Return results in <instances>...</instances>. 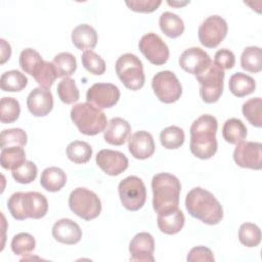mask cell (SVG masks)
<instances>
[{
  "instance_id": "47",
  "label": "cell",
  "mask_w": 262,
  "mask_h": 262,
  "mask_svg": "<svg viewBox=\"0 0 262 262\" xmlns=\"http://www.w3.org/2000/svg\"><path fill=\"white\" fill-rule=\"evenodd\" d=\"M0 43H1V60H0V63L3 64L6 60H8L10 58L11 47H10L9 43H7L4 39H1Z\"/></svg>"
},
{
  "instance_id": "37",
  "label": "cell",
  "mask_w": 262,
  "mask_h": 262,
  "mask_svg": "<svg viewBox=\"0 0 262 262\" xmlns=\"http://www.w3.org/2000/svg\"><path fill=\"white\" fill-rule=\"evenodd\" d=\"M27 133L20 128L5 129L0 134V147L6 148L10 146H25L27 144Z\"/></svg>"
},
{
  "instance_id": "48",
  "label": "cell",
  "mask_w": 262,
  "mask_h": 262,
  "mask_svg": "<svg viewBox=\"0 0 262 262\" xmlns=\"http://www.w3.org/2000/svg\"><path fill=\"white\" fill-rule=\"evenodd\" d=\"M167 3L169 4V5H171V6H184V5H186V4H188L189 3V1H185V2H175V1H167Z\"/></svg>"
},
{
  "instance_id": "27",
  "label": "cell",
  "mask_w": 262,
  "mask_h": 262,
  "mask_svg": "<svg viewBox=\"0 0 262 262\" xmlns=\"http://www.w3.org/2000/svg\"><path fill=\"white\" fill-rule=\"evenodd\" d=\"M222 136L226 142L236 144L246 138L247 127L242 120L230 118L226 120L222 127Z\"/></svg>"
},
{
  "instance_id": "33",
  "label": "cell",
  "mask_w": 262,
  "mask_h": 262,
  "mask_svg": "<svg viewBox=\"0 0 262 262\" xmlns=\"http://www.w3.org/2000/svg\"><path fill=\"white\" fill-rule=\"evenodd\" d=\"M32 77L36 80L40 87L49 90L57 78V75L53 63L43 59L33 73Z\"/></svg>"
},
{
  "instance_id": "8",
  "label": "cell",
  "mask_w": 262,
  "mask_h": 262,
  "mask_svg": "<svg viewBox=\"0 0 262 262\" xmlns=\"http://www.w3.org/2000/svg\"><path fill=\"white\" fill-rule=\"evenodd\" d=\"M224 70L217 66L214 61L195 78L201 85L200 94L203 101L206 103L216 102L223 92Z\"/></svg>"
},
{
  "instance_id": "5",
  "label": "cell",
  "mask_w": 262,
  "mask_h": 262,
  "mask_svg": "<svg viewBox=\"0 0 262 262\" xmlns=\"http://www.w3.org/2000/svg\"><path fill=\"white\" fill-rule=\"evenodd\" d=\"M71 119L79 131L88 136L104 131L107 123L105 114L89 102L75 104L71 110Z\"/></svg>"
},
{
  "instance_id": "35",
  "label": "cell",
  "mask_w": 262,
  "mask_h": 262,
  "mask_svg": "<svg viewBox=\"0 0 262 262\" xmlns=\"http://www.w3.org/2000/svg\"><path fill=\"white\" fill-rule=\"evenodd\" d=\"M262 99L261 97H254L247 100L242 107L243 115L254 127L260 128L262 126Z\"/></svg>"
},
{
  "instance_id": "25",
  "label": "cell",
  "mask_w": 262,
  "mask_h": 262,
  "mask_svg": "<svg viewBox=\"0 0 262 262\" xmlns=\"http://www.w3.org/2000/svg\"><path fill=\"white\" fill-rule=\"evenodd\" d=\"M230 92L236 97H244L255 91L256 83L255 80L244 73H234L228 82Z\"/></svg>"
},
{
  "instance_id": "32",
  "label": "cell",
  "mask_w": 262,
  "mask_h": 262,
  "mask_svg": "<svg viewBox=\"0 0 262 262\" xmlns=\"http://www.w3.org/2000/svg\"><path fill=\"white\" fill-rule=\"evenodd\" d=\"M67 156L75 164H85L91 159L92 147L85 141L74 140L67 146Z\"/></svg>"
},
{
  "instance_id": "41",
  "label": "cell",
  "mask_w": 262,
  "mask_h": 262,
  "mask_svg": "<svg viewBox=\"0 0 262 262\" xmlns=\"http://www.w3.org/2000/svg\"><path fill=\"white\" fill-rule=\"evenodd\" d=\"M83 67L91 74L99 76L105 72V61L92 50L84 51L81 56Z\"/></svg>"
},
{
  "instance_id": "6",
  "label": "cell",
  "mask_w": 262,
  "mask_h": 262,
  "mask_svg": "<svg viewBox=\"0 0 262 262\" xmlns=\"http://www.w3.org/2000/svg\"><path fill=\"white\" fill-rule=\"evenodd\" d=\"M116 73L124 86L130 90H138L144 85L143 64L135 54L121 55L116 61Z\"/></svg>"
},
{
  "instance_id": "12",
  "label": "cell",
  "mask_w": 262,
  "mask_h": 262,
  "mask_svg": "<svg viewBox=\"0 0 262 262\" xmlns=\"http://www.w3.org/2000/svg\"><path fill=\"white\" fill-rule=\"evenodd\" d=\"M140 52L156 66H162L169 58V48L163 39L155 34L147 33L143 35L138 44Z\"/></svg>"
},
{
  "instance_id": "4",
  "label": "cell",
  "mask_w": 262,
  "mask_h": 262,
  "mask_svg": "<svg viewBox=\"0 0 262 262\" xmlns=\"http://www.w3.org/2000/svg\"><path fill=\"white\" fill-rule=\"evenodd\" d=\"M152 207L159 213L177 208L181 184L178 178L169 173H158L151 179Z\"/></svg>"
},
{
  "instance_id": "3",
  "label": "cell",
  "mask_w": 262,
  "mask_h": 262,
  "mask_svg": "<svg viewBox=\"0 0 262 262\" xmlns=\"http://www.w3.org/2000/svg\"><path fill=\"white\" fill-rule=\"evenodd\" d=\"M7 208L16 220L27 218L40 219L48 211V202L45 195L37 191L14 192L7 201Z\"/></svg>"
},
{
  "instance_id": "26",
  "label": "cell",
  "mask_w": 262,
  "mask_h": 262,
  "mask_svg": "<svg viewBox=\"0 0 262 262\" xmlns=\"http://www.w3.org/2000/svg\"><path fill=\"white\" fill-rule=\"evenodd\" d=\"M159 25L161 31L170 38H177L184 31V24L181 17L170 11H165L161 14Z\"/></svg>"
},
{
  "instance_id": "46",
  "label": "cell",
  "mask_w": 262,
  "mask_h": 262,
  "mask_svg": "<svg viewBox=\"0 0 262 262\" xmlns=\"http://www.w3.org/2000/svg\"><path fill=\"white\" fill-rule=\"evenodd\" d=\"M186 260L188 262H195V261H206V262H214V256L212 251L204 246H199L192 248L188 255Z\"/></svg>"
},
{
  "instance_id": "23",
  "label": "cell",
  "mask_w": 262,
  "mask_h": 262,
  "mask_svg": "<svg viewBox=\"0 0 262 262\" xmlns=\"http://www.w3.org/2000/svg\"><path fill=\"white\" fill-rule=\"evenodd\" d=\"M97 33L95 29L87 24L77 26L72 32V42L80 50H91L97 44Z\"/></svg>"
},
{
  "instance_id": "13",
  "label": "cell",
  "mask_w": 262,
  "mask_h": 262,
  "mask_svg": "<svg viewBox=\"0 0 262 262\" xmlns=\"http://www.w3.org/2000/svg\"><path fill=\"white\" fill-rule=\"evenodd\" d=\"M235 164L242 168L260 170L262 168V144L256 141H241L233 151Z\"/></svg>"
},
{
  "instance_id": "43",
  "label": "cell",
  "mask_w": 262,
  "mask_h": 262,
  "mask_svg": "<svg viewBox=\"0 0 262 262\" xmlns=\"http://www.w3.org/2000/svg\"><path fill=\"white\" fill-rule=\"evenodd\" d=\"M37 166L32 161H26L20 166L12 170L13 179L21 184H28L37 177Z\"/></svg>"
},
{
  "instance_id": "39",
  "label": "cell",
  "mask_w": 262,
  "mask_h": 262,
  "mask_svg": "<svg viewBox=\"0 0 262 262\" xmlns=\"http://www.w3.org/2000/svg\"><path fill=\"white\" fill-rule=\"evenodd\" d=\"M57 95L66 104H72L78 101L80 92L75 80L71 78H63L57 85Z\"/></svg>"
},
{
  "instance_id": "17",
  "label": "cell",
  "mask_w": 262,
  "mask_h": 262,
  "mask_svg": "<svg viewBox=\"0 0 262 262\" xmlns=\"http://www.w3.org/2000/svg\"><path fill=\"white\" fill-rule=\"evenodd\" d=\"M155 250V241L150 233L139 232L130 242L129 252L131 261H144L152 262Z\"/></svg>"
},
{
  "instance_id": "10",
  "label": "cell",
  "mask_w": 262,
  "mask_h": 262,
  "mask_svg": "<svg viewBox=\"0 0 262 262\" xmlns=\"http://www.w3.org/2000/svg\"><path fill=\"white\" fill-rule=\"evenodd\" d=\"M151 87L156 96L164 103H173L182 94L181 84L177 76L171 71L157 73L152 78Z\"/></svg>"
},
{
  "instance_id": "1",
  "label": "cell",
  "mask_w": 262,
  "mask_h": 262,
  "mask_svg": "<svg viewBox=\"0 0 262 262\" xmlns=\"http://www.w3.org/2000/svg\"><path fill=\"white\" fill-rule=\"evenodd\" d=\"M218 122L211 115H202L190 126L189 148L193 156L202 160L212 158L217 151L216 132Z\"/></svg>"
},
{
  "instance_id": "9",
  "label": "cell",
  "mask_w": 262,
  "mask_h": 262,
  "mask_svg": "<svg viewBox=\"0 0 262 262\" xmlns=\"http://www.w3.org/2000/svg\"><path fill=\"white\" fill-rule=\"evenodd\" d=\"M119 196L123 207L129 211H138L146 200V189L143 181L137 176L124 178L118 186Z\"/></svg>"
},
{
  "instance_id": "31",
  "label": "cell",
  "mask_w": 262,
  "mask_h": 262,
  "mask_svg": "<svg viewBox=\"0 0 262 262\" xmlns=\"http://www.w3.org/2000/svg\"><path fill=\"white\" fill-rule=\"evenodd\" d=\"M52 63L54 66L57 78H70L76 69L77 61L75 56L70 52H60L54 56Z\"/></svg>"
},
{
  "instance_id": "21",
  "label": "cell",
  "mask_w": 262,
  "mask_h": 262,
  "mask_svg": "<svg viewBox=\"0 0 262 262\" xmlns=\"http://www.w3.org/2000/svg\"><path fill=\"white\" fill-rule=\"evenodd\" d=\"M184 215L178 207L158 213V227L165 234L178 233L184 226Z\"/></svg>"
},
{
  "instance_id": "29",
  "label": "cell",
  "mask_w": 262,
  "mask_h": 262,
  "mask_svg": "<svg viewBox=\"0 0 262 262\" xmlns=\"http://www.w3.org/2000/svg\"><path fill=\"white\" fill-rule=\"evenodd\" d=\"M242 68L250 73H259L262 70V51L258 46L246 47L241 56Z\"/></svg>"
},
{
  "instance_id": "2",
  "label": "cell",
  "mask_w": 262,
  "mask_h": 262,
  "mask_svg": "<svg viewBox=\"0 0 262 262\" xmlns=\"http://www.w3.org/2000/svg\"><path fill=\"white\" fill-rule=\"evenodd\" d=\"M185 208L190 216L209 225H216L223 218L219 201L213 193L201 187H194L187 193Z\"/></svg>"
},
{
  "instance_id": "18",
  "label": "cell",
  "mask_w": 262,
  "mask_h": 262,
  "mask_svg": "<svg viewBox=\"0 0 262 262\" xmlns=\"http://www.w3.org/2000/svg\"><path fill=\"white\" fill-rule=\"evenodd\" d=\"M27 106L29 112L35 117L48 115L53 107V96L50 90L42 87L34 88L28 95Z\"/></svg>"
},
{
  "instance_id": "16",
  "label": "cell",
  "mask_w": 262,
  "mask_h": 262,
  "mask_svg": "<svg viewBox=\"0 0 262 262\" xmlns=\"http://www.w3.org/2000/svg\"><path fill=\"white\" fill-rule=\"evenodd\" d=\"M96 164L107 175L117 176L128 168V159L121 151L101 149L96 155Z\"/></svg>"
},
{
  "instance_id": "15",
  "label": "cell",
  "mask_w": 262,
  "mask_h": 262,
  "mask_svg": "<svg viewBox=\"0 0 262 262\" xmlns=\"http://www.w3.org/2000/svg\"><path fill=\"white\" fill-rule=\"evenodd\" d=\"M212 60L209 54L200 47H190L185 49L179 57V66L181 69L194 76L202 74Z\"/></svg>"
},
{
  "instance_id": "36",
  "label": "cell",
  "mask_w": 262,
  "mask_h": 262,
  "mask_svg": "<svg viewBox=\"0 0 262 262\" xmlns=\"http://www.w3.org/2000/svg\"><path fill=\"white\" fill-rule=\"evenodd\" d=\"M20 114L19 102L13 97H3L0 101V121L3 124L15 122Z\"/></svg>"
},
{
  "instance_id": "24",
  "label": "cell",
  "mask_w": 262,
  "mask_h": 262,
  "mask_svg": "<svg viewBox=\"0 0 262 262\" xmlns=\"http://www.w3.org/2000/svg\"><path fill=\"white\" fill-rule=\"evenodd\" d=\"M67 183V175L58 167H48L43 170L40 178V184L47 191L55 192L60 190Z\"/></svg>"
},
{
  "instance_id": "7",
  "label": "cell",
  "mask_w": 262,
  "mask_h": 262,
  "mask_svg": "<svg viewBox=\"0 0 262 262\" xmlns=\"http://www.w3.org/2000/svg\"><path fill=\"white\" fill-rule=\"evenodd\" d=\"M69 207L80 218L90 221L101 212V202L97 194L85 187L74 189L69 196Z\"/></svg>"
},
{
  "instance_id": "44",
  "label": "cell",
  "mask_w": 262,
  "mask_h": 262,
  "mask_svg": "<svg viewBox=\"0 0 262 262\" xmlns=\"http://www.w3.org/2000/svg\"><path fill=\"white\" fill-rule=\"evenodd\" d=\"M126 5L135 12L149 13L158 9L161 5V0H131L126 1Z\"/></svg>"
},
{
  "instance_id": "20",
  "label": "cell",
  "mask_w": 262,
  "mask_h": 262,
  "mask_svg": "<svg viewBox=\"0 0 262 262\" xmlns=\"http://www.w3.org/2000/svg\"><path fill=\"white\" fill-rule=\"evenodd\" d=\"M52 235L55 241L64 245H75L82 237L80 226L69 218L57 220L52 227Z\"/></svg>"
},
{
  "instance_id": "45",
  "label": "cell",
  "mask_w": 262,
  "mask_h": 262,
  "mask_svg": "<svg viewBox=\"0 0 262 262\" xmlns=\"http://www.w3.org/2000/svg\"><path fill=\"white\" fill-rule=\"evenodd\" d=\"M214 62L222 70H230L235 63V56L229 49L223 48L215 53Z\"/></svg>"
},
{
  "instance_id": "40",
  "label": "cell",
  "mask_w": 262,
  "mask_h": 262,
  "mask_svg": "<svg viewBox=\"0 0 262 262\" xmlns=\"http://www.w3.org/2000/svg\"><path fill=\"white\" fill-rule=\"evenodd\" d=\"M36 241L28 232H20L13 236L11 241V250L15 255L27 256L34 251Z\"/></svg>"
},
{
  "instance_id": "38",
  "label": "cell",
  "mask_w": 262,
  "mask_h": 262,
  "mask_svg": "<svg viewBox=\"0 0 262 262\" xmlns=\"http://www.w3.org/2000/svg\"><path fill=\"white\" fill-rule=\"evenodd\" d=\"M238 239L248 248L257 247L261 242L260 228L254 223H243L238 229Z\"/></svg>"
},
{
  "instance_id": "28",
  "label": "cell",
  "mask_w": 262,
  "mask_h": 262,
  "mask_svg": "<svg viewBox=\"0 0 262 262\" xmlns=\"http://www.w3.org/2000/svg\"><path fill=\"white\" fill-rule=\"evenodd\" d=\"M28 84V78L17 70H10L1 75L0 87L3 91H21Z\"/></svg>"
},
{
  "instance_id": "34",
  "label": "cell",
  "mask_w": 262,
  "mask_h": 262,
  "mask_svg": "<svg viewBox=\"0 0 262 262\" xmlns=\"http://www.w3.org/2000/svg\"><path fill=\"white\" fill-rule=\"evenodd\" d=\"M184 138V131L177 126L166 127L160 134L161 144L167 149L179 148L183 144Z\"/></svg>"
},
{
  "instance_id": "14",
  "label": "cell",
  "mask_w": 262,
  "mask_h": 262,
  "mask_svg": "<svg viewBox=\"0 0 262 262\" xmlns=\"http://www.w3.org/2000/svg\"><path fill=\"white\" fill-rule=\"evenodd\" d=\"M119 98L120 90L112 83H95L86 93L87 101L99 110L114 106Z\"/></svg>"
},
{
  "instance_id": "42",
  "label": "cell",
  "mask_w": 262,
  "mask_h": 262,
  "mask_svg": "<svg viewBox=\"0 0 262 262\" xmlns=\"http://www.w3.org/2000/svg\"><path fill=\"white\" fill-rule=\"evenodd\" d=\"M42 60L43 58L39 52L32 48H26L19 54V66L21 70L31 76L37 67L42 62Z\"/></svg>"
},
{
  "instance_id": "19",
  "label": "cell",
  "mask_w": 262,
  "mask_h": 262,
  "mask_svg": "<svg viewBox=\"0 0 262 262\" xmlns=\"http://www.w3.org/2000/svg\"><path fill=\"white\" fill-rule=\"evenodd\" d=\"M155 141L152 135L147 131H137L128 139L130 154L138 160H145L155 152Z\"/></svg>"
},
{
  "instance_id": "11",
  "label": "cell",
  "mask_w": 262,
  "mask_h": 262,
  "mask_svg": "<svg viewBox=\"0 0 262 262\" xmlns=\"http://www.w3.org/2000/svg\"><path fill=\"white\" fill-rule=\"evenodd\" d=\"M227 31V23L223 17L210 15L200 25L198 35L202 45L207 48H215L226 37Z\"/></svg>"
},
{
  "instance_id": "30",
  "label": "cell",
  "mask_w": 262,
  "mask_h": 262,
  "mask_svg": "<svg viewBox=\"0 0 262 262\" xmlns=\"http://www.w3.org/2000/svg\"><path fill=\"white\" fill-rule=\"evenodd\" d=\"M26 161V152L21 146H10L1 150L0 163L6 170L12 171Z\"/></svg>"
},
{
  "instance_id": "22",
  "label": "cell",
  "mask_w": 262,
  "mask_h": 262,
  "mask_svg": "<svg viewBox=\"0 0 262 262\" xmlns=\"http://www.w3.org/2000/svg\"><path fill=\"white\" fill-rule=\"evenodd\" d=\"M131 134L130 124L123 118H113L104 129V140L113 145H122Z\"/></svg>"
}]
</instances>
